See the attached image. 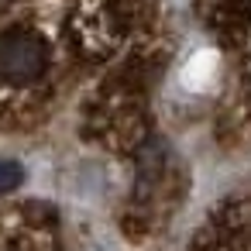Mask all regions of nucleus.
<instances>
[{"label": "nucleus", "instance_id": "obj_2", "mask_svg": "<svg viewBox=\"0 0 251 251\" xmlns=\"http://www.w3.org/2000/svg\"><path fill=\"white\" fill-rule=\"evenodd\" d=\"M21 182H25L21 162H14V158H0V196L11 193V189H18Z\"/></svg>", "mask_w": 251, "mask_h": 251}, {"label": "nucleus", "instance_id": "obj_1", "mask_svg": "<svg viewBox=\"0 0 251 251\" xmlns=\"http://www.w3.org/2000/svg\"><path fill=\"white\" fill-rule=\"evenodd\" d=\"M45 69V49L31 35H11L7 42H0V76L4 79H35Z\"/></svg>", "mask_w": 251, "mask_h": 251}]
</instances>
